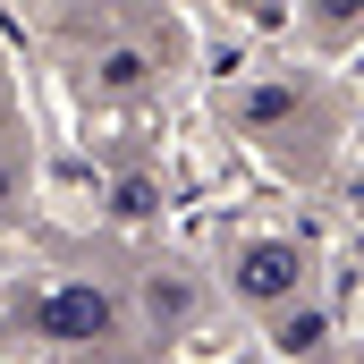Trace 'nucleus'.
<instances>
[{
    "instance_id": "1",
    "label": "nucleus",
    "mask_w": 364,
    "mask_h": 364,
    "mask_svg": "<svg viewBox=\"0 0 364 364\" xmlns=\"http://www.w3.org/2000/svg\"><path fill=\"white\" fill-rule=\"evenodd\" d=\"M43 331L51 339H102L110 331V305L93 288H60V296H43Z\"/></svg>"
},
{
    "instance_id": "2",
    "label": "nucleus",
    "mask_w": 364,
    "mask_h": 364,
    "mask_svg": "<svg viewBox=\"0 0 364 364\" xmlns=\"http://www.w3.org/2000/svg\"><path fill=\"white\" fill-rule=\"evenodd\" d=\"M246 288H255V296H279V288H288V255H279V246L246 255Z\"/></svg>"
}]
</instances>
